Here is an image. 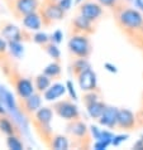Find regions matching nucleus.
<instances>
[{
    "instance_id": "nucleus-18",
    "label": "nucleus",
    "mask_w": 143,
    "mask_h": 150,
    "mask_svg": "<svg viewBox=\"0 0 143 150\" xmlns=\"http://www.w3.org/2000/svg\"><path fill=\"white\" fill-rule=\"evenodd\" d=\"M33 83H34V88H36L37 92H39V93L43 95L46 91H47L49 87H51L52 80L47 76V74L41 73V74H38V76L34 77V80H33Z\"/></svg>"
},
{
    "instance_id": "nucleus-19",
    "label": "nucleus",
    "mask_w": 143,
    "mask_h": 150,
    "mask_svg": "<svg viewBox=\"0 0 143 150\" xmlns=\"http://www.w3.org/2000/svg\"><path fill=\"white\" fill-rule=\"evenodd\" d=\"M69 146H70L69 137L65 136V135H62V134H57V132H54L52 143H51V145H49V149L65 150V149H69Z\"/></svg>"
},
{
    "instance_id": "nucleus-27",
    "label": "nucleus",
    "mask_w": 143,
    "mask_h": 150,
    "mask_svg": "<svg viewBox=\"0 0 143 150\" xmlns=\"http://www.w3.org/2000/svg\"><path fill=\"white\" fill-rule=\"evenodd\" d=\"M33 40L37 42V43H39V44H43V43H47V42L49 40V38L46 34H42V33H39V34L34 35V39H33Z\"/></svg>"
},
{
    "instance_id": "nucleus-25",
    "label": "nucleus",
    "mask_w": 143,
    "mask_h": 150,
    "mask_svg": "<svg viewBox=\"0 0 143 150\" xmlns=\"http://www.w3.org/2000/svg\"><path fill=\"white\" fill-rule=\"evenodd\" d=\"M6 146L13 150H22L24 149V144L20 136H8L6 137Z\"/></svg>"
},
{
    "instance_id": "nucleus-12",
    "label": "nucleus",
    "mask_w": 143,
    "mask_h": 150,
    "mask_svg": "<svg viewBox=\"0 0 143 150\" xmlns=\"http://www.w3.org/2000/svg\"><path fill=\"white\" fill-rule=\"evenodd\" d=\"M79 14L96 23L100 19V16L103 15V6L94 0H85L79 6Z\"/></svg>"
},
{
    "instance_id": "nucleus-13",
    "label": "nucleus",
    "mask_w": 143,
    "mask_h": 150,
    "mask_svg": "<svg viewBox=\"0 0 143 150\" xmlns=\"http://www.w3.org/2000/svg\"><path fill=\"white\" fill-rule=\"evenodd\" d=\"M0 134L8 136H20L22 131L15 121L6 114H0Z\"/></svg>"
},
{
    "instance_id": "nucleus-15",
    "label": "nucleus",
    "mask_w": 143,
    "mask_h": 150,
    "mask_svg": "<svg viewBox=\"0 0 143 150\" xmlns=\"http://www.w3.org/2000/svg\"><path fill=\"white\" fill-rule=\"evenodd\" d=\"M137 117L128 110H119L118 111V120L117 126L122 130H132L136 126Z\"/></svg>"
},
{
    "instance_id": "nucleus-21",
    "label": "nucleus",
    "mask_w": 143,
    "mask_h": 150,
    "mask_svg": "<svg viewBox=\"0 0 143 150\" xmlns=\"http://www.w3.org/2000/svg\"><path fill=\"white\" fill-rule=\"evenodd\" d=\"M105 109H107V107H105L104 102H102L100 100H98V101H95V102H92V103H90V105L86 106V110H87V112H89V115L94 119H99L100 116L103 115Z\"/></svg>"
},
{
    "instance_id": "nucleus-4",
    "label": "nucleus",
    "mask_w": 143,
    "mask_h": 150,
    "mask_svg": "<svg viewBox=\"0 0 143 150\" xmlns=\"http://www.w3.org/2000/svg\"><path fill=\"white\" fill-rule=\"evenodd\" d=\"M38 13L44 28H51L65 16V8L61 3L53 0H42L38 8Z\"/></svg>"
},
{
    "instance_id": "nucleus-5",
    "label": "nucleus",
    "mask_w": 143,
    "mask_h": 150,
    "mask_svg": "<svg viewBox=\"0 0 143 150\" xmlns=\"http://www.w3.org/2000/svg\"><path fill=\"white\" fill-rule=\"evenodd\" d=\"M66 134L71 145L75 148H89L90 145V134L86 125L81 120H71L66 126Z\"/></svg>"
},
{
    "instance_id": "nucleus-11",
    "label": "nucleus",
    "mask_w": 143,
    "mask_h": 150,
    "mask_svg": "<svg viewBox=\"0 0 143 150\" xmlns=\"http://www.w3.org/2000/svg\"><path fill=\"white\" fill-rule=\"evenodd\" d=\"M95 32V23L89 20L85 16H82L81 14H79L77 16L71 20L70 23V29H69V35H91Z\"/></svg>"
},
{
    "instance_id": "nucleus-6",
    "label": "nucleus",
    "mask_w": 143,
    "mask_h": 150,
    "mask_svg": "<svg viewBox=\"0 0 143 150\" xmlns=\"http://www.w3.org/2000/svg\"><path fill=\"white\" fill-rule=\"evenodd\" d=\"M71 59H79V58H89L92 52V45L89 39V35H71L67 43Z\"/></svg>"
},
{
    "instance_id": "nucleus-20",
    "label": "nucleus",
    "mask_w": 143,
    "mask_h": 150,
    "mask_svg": "<svg viewBox=\"0 0 143 150\" xmlns=\"http://www.w3.org/2000/svg\"><path fill=\"white\" fill-rule=\"evenodd\" d=\"M44 74L51 78L52 81H56V80H60L61 78V74H62V69H61V64L58 61H53L52 63H49L47 67L44 68L43 71Z\"/></svg>"
},
{
    "instance_id": "nucleus-28",
    "label": "nucleus",
    "mask_w": 143,
    "mask_h": 150,
    "mask_svg": "<svg viewBox=\"0 0 143 150\" xmlns=\"http://www.w3.org/2000/svg\"><path fill=\"white\" fill-rule=\"evenodd\" d=\"M0 114H5V110L3 109V106H1V105H0Z\"/></svg>"
},
{
    "instance_id": "nucleus-26",
    "label": "nucleus",
    "mask_w": 143,
    "mask_h": 150,
    "mask_svg": "<svg viewBox=\"0 0 143 150\" xmlns=\"http://www.w3.org/2000/svg\"><path fill=\"white\" fill-rule=\"evenodd\" d=\"M9 58H10V54H9V52H8L6 39L0 35V64L4 63L5 61H8Z\"/></svg>"
},
{
    "instance_id": "nucleus-9",
    "label": "nucleus",
    "mask_w": 143,
    "mask_h": 150,
    "mask_svg": "<svg viewBox=\"0 0 143 150\" xmlns=\"http://www.w3.org/2000/svg\"><path fill=\"white\" fill-rule=\"evenodd\" d=\"M42 103V93L34 91L32 95L27 96V97H16V107L20 111V114L24 115L29 120L36 111L41 107Z\"/></svg>"
},
{
    "instance_id": "nucleus-7",
    "label": "nucleus",
    "mask_w": 143,
    "mask_h": 150,
    "mask_svg": "<svg viewBox=\"0 0 143 150\" xmlns=\"http://www.w3.org/2000/svg\"><path fill=\"white\" fill-rule=\"evenodd\" d=\"M0 35L9 42H32L34 39V35L27 28H18L13 23L8 20H1L0 22Z\"/></svg>"
},
{
    "instance_id": "nucleus-16",
    "label": "nucleus",
    "mask_w": 143,
    "mask_h": 150,
    "mask_svg": "<svg viewBox=\"0 0 143 150\" xmlns=\"http://www.w3.org/2000/svg\"><path fill=\"white\" fill-rule=\"evenodd\" d=\"M24 28L29 29V30H39V29L43 27L42 25V20H41V16L38 10L34 11V13H31L28 14L27 16H24L23 20H22Z\"/></svg>"
},
{
    "instance_id": "nucleus-10",
    "label": "nucleus",
    "mask_w": 143,
    "mask_h": 150,
    "mask_svg": "<svg viewBox=\"0 0 143 150\" xmlns=\"http://www.w3.org/2000/svg\"><path fill=\"white\" fill-rule=\"evenodd\" d=\"M51 109L56 114L58 117L66 120V121H71V120H77L80 119V112L79 109L71 100H60L51 105Z\"/></svg>"
},
{
    "instance_id": "nucleus-14",
    "label": "nucleus",
    "mask_w": 143,
    "mask_h": 150,
    "mask_svg": "<svg viewBox=\"0 0 143 150\" xmlns=\"http://www.w3.org/2000/svg\"><path fill=\"white\" fill-rule=\"evenodd\" d=\"M76 80L79 82L80 88H81L84 92L96 90V77H95V73L92 72L90 68L84 71L82 73H80L76 77Z\"/></svg>"
},
{
    "instance_id": "nucleus-24",
    "label": "nucleus",
    "mask_w": 143,
    "mask_h": 150,
    "mask_svg": "<svg viewBox=\"0 0 143 150\" xmlns=\"http://www.w3.org/2000/svg\"><path fill=\"white\" fill-rule=\"evenodd\" d=\"M65 92V87L62 85H51V87L46 91L43 93L46 100H48V101H51V100H54L57 97H60V96Z\"/></svg>"
},
{
    "instance_id": "nucleus-3",
    "label": "nucleus",
    "mask_w": 143,
    "mask_h": 150,
    "mask_svg": "<svg viewBox=\"0 0 143 150\" xmlns=\"http://www.w3.org/2000/svg\"><path fill=\"white\" fill-rule=\"evenodd\" d=\"M53 114L54 112L51 107H39L36 111V114L29 119V122H31L36 135L47 149H49V145H51L54 135V131L51 127Z\"/></svg>"
},
{
    "instance_id": "nucleus-29",
    "label": "nucleus",
    "mask_w": 143,
    "mask_h": 150,
    "mask_svg": "<svg viewBox=\"0 0 143 150\" xmlns=\"http://www.w3.org/2000/svg\"><path fill=\"white\" fill-rule=\"evenodd\" d=\"M5 1H9V0H4V3H5Z\"/></svg>"
},
{
    "instance_id": "nucleus-2",
    "label": "nucleus",
    "mask_w": 143,
    "mask_h": 150,
    "mask_svg": "<svg viewBox=\"0 0 143 150\" xmlns=\"http://www.w3.org/2000/svg\"><path fill=\"white\" fill-rule=\"evenodd\" d=\"M0 71L5 76L9 85L14 88L16 97H27L36 91L34 83L24 76L18 68V64L15 63L13 58H9L4 63L0 64Z\"/></svg>"
},
{
    "instance_id": "nucleus-1",
    "label": "nucleus",
    "mask_w": 143,
    "mask_h": 150,
    "mask_svg": "<svg viewBox=\"0 0 143 150\" xmlns=\"http://www.w3.org/2000/svg\"><path fill=\"white\" fill-rule=\"evenodd\" d=\"M114 9V8H113ZM114 19L119 29L128 37L133 44L141 47L143 44V16L137 10L128 6H115Z\"/></svg>"
},
{
    "instance_id": "nucleus-17",
    "label": "nucleus",
    "mask_w": 143,
    "mask_h": 150,
    "mask_svg": "<svg viewBox=\"0 0 143 150\" xmlns=\"http://www.w3.org/2000/svg\"><path fill=\"white\" fill-rule=\"evenodd\" d=\"M117 120H118V110L113 109V107H107L103 115L99 117V122L102 125L109 127L117 126Z\"/></svg>"
},
{
    "instance_id": "nucleus-23",
    "label": "nucleus",
    "mask_w": 143,
    "mask_h": 150,
    "mask_svg": "<svg viewBox=\"0 0 143 150\" xmlns=\"http://www.w3.org/2000/svg\"><path fill=\"white\" fill-rule=\"evenodd\" d=\"M41 49H42V51H44L48 56H51L54 61L61 62V59H60V51H58V48L53 44V42L48 40L47 43L41 44Z\"/></svg>"
},
{
    "instance_id": "nucleus-22",
    "label": "nucleus",
    "mask_w": 143,
    "mask_h": 150,
    "mask_svg": "<svg viewBox=\"0 0 143 150\" xmlns=\"http://www.w3.org/2000/svg\"><path fill=\"white\" fill-rule=\"evenodd\" d=\"M90 66L87 63L86 58H79V59H74V63L71 64V73L74 77H77L80 73H82L84 71L89 69Z\"/></svg>"
},
{
    "instance_id": "nucleus-8",
    "label": "nucleus",
    "mask_w": 143,
    "mask_h": 150,
    "mask_svg": "<svg viewBox=\"0 0 143 150\" xmlns=\"http://www.w3.org/2000/svg\"><path fill=\"white\" fill-rule=\"evenodd\" d=\"M41 0H9L5 1V5L9 13L15 20L22 22L24 16L38 10Z\"/></svg>"
}]
</instances>
